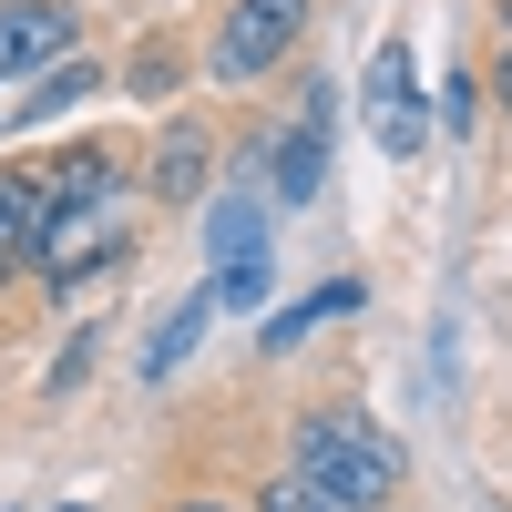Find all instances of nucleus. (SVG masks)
Listing matches in <instances>:
<instances>
[{"label": "nucleus", "mask_w": 512, "mask_h": 512, "mask_svg": "<svg viewBox=\"0 0 512 512\" xmlns=\"http://www.w3.org/2000/svg\"><path fill=\"white\" fill-rule=\"evenodd\" d=\"M287 441H297L287 482H308V492H318V502H338V512H379V502L400 492V451L379 441L359 410H308Z\"/></svg>", "instance_id": "obj_1"}, {"label": "nucleus", "mask_w": 512, "mask_h": 512, "mask_svg": "<svg viewBox=\"0 0 512 512\" xmlns=\"http://www.w3.org/2000/svg\"><path fill=\"white\" fill-rule=\"evenodd\" d=\"M134 256V216H123V195L103 205H72V216H31V246H21V267L41 287H82V277H103Z\"/></svg>", "instance_id": "obj_2"}, {"label": "nucleus", "mask_w": 512, "mask_h": 512, "mask_svg": "<svg viewBox=\"0 0 512 512\" xmlns=\"http://www.w3.org/2000/svg\"><path fill=\"white\" fill-rule=\"evenodd\" d=\"M297 31H308V0H236L216 21V41H205V72L216 82H256V72H277L297 52Z\"/></svg>", "instance_id": "obj_3"}, {"label": "nucleus", "mask_w": 512, "mask_h": 512, "mask_svg": "<svg viewBox=\"0 0 512 512\" xmlns=\"http://www.w3.org/2000/svg\"><path fill=\"white\" fill-rule=\"evenodd\" d=\"M359 103H369V134H379V154H420V82H410V52L400 41H379V62H369V82H359Z\"/></svg>", "instance_id": "obj_4"}, {"label": "nucleus", "mask_w": 512, "mask_h": 512, "mask_svg": "<svg viewBox=\"0 0 512 512\" xmlns=\"http://www.w3.org/2000/svg\"><path fill=\"white\" fill-rule=\"evenodd\" d=\"M328 113H338V93H328V82H308V113L277 134V205L328 195Z\"/></svg>", "instance_id": "obj_5"}, {"label": "nucleus", "mask_w": 512, "mask_h": 512, "mask_svg": "<svg viewBox=\"0 0 512 512\" xmlns=\"http://www.w3.org/2000/svg\"><path fill=\"white\" fill-rule=\"evenodd\" d=\"M103 195H123L113 144H62L52 175H31V216H72V205H103Z\"/></svg>", "instance_id": "obj_6"}, {"label": "nucleus", "mask_w": 512, "mask_h": 512, "mask_svg": "<svg viewBox=\"0 0 512 512\" xmlns=\"http://www.w3.org/2000/svg\"><path fill=\"white\" fill-rule=\"evenodd\" d=\"M52 52H72V11L62 0H0V82L41 72Z\"/></svg>", "instance_id": "obj_7"}, {"label": "nucleus", "mask_w": 512, "mask_h": 512, "mask_svg": "<svg viewBox=\"0 0 512 512\" xmlns=\"http://www.w3.org/2000/svg\"><path fill=\"white\" fill-rule=\"evenodd\" d=\"M205 267H267V205H256L246 185H226L216 195V216H205Z\"/></svg>", "instance_id": "obj_8"}, {"label": "nucleus", "mask_w": 512, "mask_h": 512, "mask_svg": "<svg viewBox=\"0 0 512 512\" xmlns=\"http://www.w3.org/2000/svg\"><path fill=\"white\" fill-rule=\"evenodd\" d=\"M205 195V123H164V144H154V205H195Z\"/></svg>", "instance_id": "obj_9"}, {"label": "nucleus", "mask_w": 512, "mask_h": 512, "mask_svg": "<svg viewBox=\"0 0 512 512\" xmlns=\"http://www.w3.org/2000/svg\"><path fill=\"white\" fill-rule=\"evenodd\" d=\"M205 328H216V287H195L185 308H175V318H164V328L144 338V379H175V369L195 359V338H205Z\"/></svg>", "instance_id": "obj_10"}, {"label": "nucleus", "mask_w": 512, "mask_h": 512, "mask_svg": "<svg viewBox=\"0 0 512 512\" xmlns=\"http://www.w3.org/2000/svg\"><path fill=\"white\" fill-rule=\"evenodd\" d=\"M338 308H359V277H328L318 297H297V308H277L267 328H256V349H267V359H287V349H297V338H308L318 318H338Z\"/></svg>", "instance_id": "obj_11"}, {"label": "nucleus", "mask_w": 512, "mask_h": 512, "mask_svg": "<svg viewBox=\"0 0 512 512\" xmlns=\"http://www.w3.org/2000/svg\"><path fill=\"white\" fill-rule=\"evenodd\" d=\"M82 93H103V72H93V62H62V72H41V82H31V103H21V113H0V123H31V134H41V123L72 113Z\"/></svg>", "instance_id": "obj_12"}, {"label": "nucleus", "mask_w": 512, "mask_h": 512, "mask_svg": "<svg viewBox=\"0 0 512 512\" xmlns=\"http://www.w3.org/2000/svg\"><path fill=\"white\" fill-rule=\"evenodd\" d=\"M21 246H31V175H21V164H0V277L21 267Z\"/></svg>", "instance_id": "obj_13"}, {"label": "nucleus", "mask_w": 512, "mask_h": 512, "mask_svg": "<svg viewBox=\"0 0 512 512\" xmlns=\"http://www.w3.org/2000/svg\"><path fill=\"white\" fill-rule=\"evenodd\" d=\"M205 287H216V308H267V297H277V256H267V267H226Z\"/></svg>", "instance_id": "obj_14"}, {"label": "nucleus", "mask_w": 512, "mask_h": 512, "mask_svg": "<svg viewBox=\"0 0 512 512\" xmlns=\"http://www.w3.org/2000/svg\"><path fill=\"white\" fill-rule=\"evenodd\" d=\"M431 113L451 123V134H472V123H482V82H472V72H451V82H441V103H431Z\"/></svg>", "instance_id": "obj_15"}, {"label": "nucleus", "mask_w": 512, "mask_h": 512, "mask_svg": "<svg viewBox=\"0 0 512 512\" xmlns=\"http://www.w3.org/2000/svg\"><path fill=\"white\" fill-rule=\"evenodd\" d=\"M256 512H338V502H318L308 482H287V472H277V482H267V502H256Z\"/></svg>", "instance_id": "obj_16"}, {"label": "nucleus", "mask_w": 512, "mask_h": 512, "mask_svg": "<svg viewBox=\"0 0 512 512\" xmlns=\"http://www.w3.org/2000/svg\"><path fill=\"white\" fill-rule=\"evenodd\" d=\"M164 82H175V41H154V52L134 62V93H164Z\"/></svg>", "instance_id": "obj_17"}, {"label": "nucleus", "mask_w": 512, "mask_h": 512, "mask_svg": "<svg viewBox=\"0 0 512 512\" xmlns=\"http://www.w3.org/2000/svg\"><path fill=\"white\" fill-rule=\"evenodd\" d=\"M492 103L512 113V41H502V62H492Z\"/></svg>", "instance_id": "obj_18"}, {"label": "nucleus", "mask_w": 512, "mask_h": 512, "mask_svg": "<svg viewBox=\"0 0 512 512\" xmlns=\"http://www.w3.org/2000/svg\"><path fill=\"white\" fill-rule=\"evenodd\" d=\"M175 512H226V502H205V492H195V502H175Z\"/></svg>", "instance_id": "obj_19"}, {"label": "nucleus", "mask_w": 512, "mask_h": 512, "mask_svg": "<svg viewBox=\"0 0 512 512\" xmlns=\"http://www.w3.org/2000/svg\"><path fill=\"white\" fill-rule=\"evenodd\" d=\"M502 41H512V0H502Z\"/></svg>", "instance_id": "obj_20"}, {"label": "nucleus", "mask_w": 512, "mask_h": 512, "mask_svg": "<svg viewBox=\"0 0 512 512\" xmlns=\"http://www.w3.org/2000/svg\"><path fill=\"white\" fill-rule=\"evenodd\" d=\"M62 512H93V502H62Z\"/></svg>", "instance_id": "obj_21"}, {"label": "nucleus", "mask_w": 512, "mask_h": 512, "mask_svg": "<svg viewBox=\"0 0 512 512\" xmlns=\"http://www.w3.org/2000/svg\"><path fill=\"white\" fill-rule=\"evenodd\" d=\"M0 134H11V123H0Z\"/></svg>", "instance_id": "obj_22"}]
</instances>
